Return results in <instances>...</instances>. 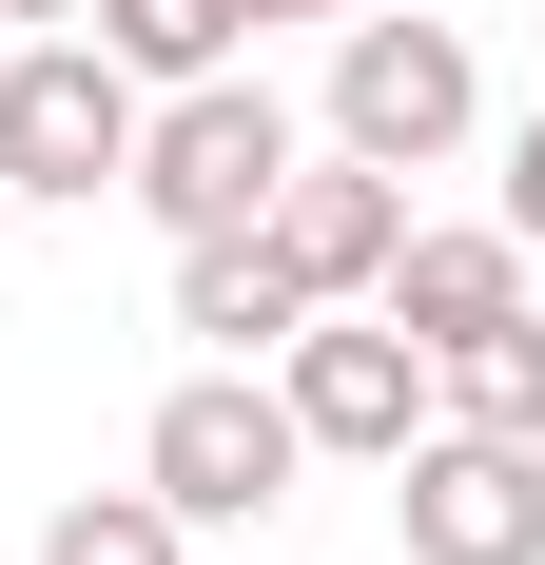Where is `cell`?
<instances>
[{"mask_svg":"<svg viewBox=\"0 0 545 565\" xmlns=\"http://www.w3.org/2000/svg\"><path fill=\"white\" fill-rule=\"evenodd\" d=\"M312 157L292 137V98H272L254 58H215V78H175V98H137V157H117V195L157 234H234V215H272V175Z\"/></svg>","mask_w":545,"mask_h":565,"instance_id":"1","label":"cell"},{"mask_svg":"<svg viewBox=\"0 0 545 565\" xmlns=\"http://www.w3.org/2000/svg\"><path fill=\"white\" fill-rule=\"evenodd\" d=\"M292 468H312V429H292V391H272L254 351L175 371L157 429H137V488H157L175 526H272V508H292Z\"/></svg>","mask_w":545,"mask_h":565,"instance_id":"2","label":"cell"},{"mask_svg":"<svg viewBox=\"0 0 545 565\" xmlns=\"http://www.w3.org/2000/svg\"><path fill=\"white\" fill-rule=\"evenodd\" d=\"M117 157H137V78H117L98 40H0V195L20 215H78V195H117Z\"/></svg>","mask_w":545,"mask_h":565,"instance_id":"3","label":"cell"},{"mask_svg":"<svg viewBox=\"0 0 545 565\" xmlns=\"http://www.w3.org/2000/svg\"><path fill=\"white\" fill-rule=\"evenodd\" d=\"M468 117H488V78H468V20H331V157H389V175H429L468 157Z\"/></svg>","mask_w":545,"mask_h":565,"instance_id":"4","label":"cell"},{"mask_svg":"<svg viewBox=\"0 0 545 565\" xmlns=\"http://www.w3.org/2000/svg\"><path fill=\"white\" fill-rule=\"evenodd\" d=\"M389 526H409V565H545V449L429 409V429L389 449Z\"/></svg>","mask_w":545,"mask_h":565,"instance_id":"5","label":"cell"},{"mask_svg":"<svg viewBox=\"0 0 545 565\" xmlns=\"http://www.w3.org/2000/svg\"><path fill=\"white\" fill-rule=\"evenodd\" d=\"M272 391H292V429L351 468H389L409 429H429V351L389 332L371 292H331V312H292V351H272Z\"/></svg>","mask_w":545,"mask_h":565,"instance_id":"6","label":"cell"},{"mask_svg":"<svg viewBox=\"0 0 545 565\" xmlns=\"http://www.w3.org/2000/svg\"><path fill=\"white\" fill-rule=\"evenodd\" d=\"M254 234H272V274L331 312V292H371V274H389V234H409V175H389V157H292Z\"/></svg>","mask_w":545,"mask_h":565,"instance_id":"7","label":"cell"},{"mask_svg":"<svg viewBox=\"0 0 545 565\" xmlns=\"http://www.w3.org/2000/svg\"><path fill=\"white\" fill-rule=\"evenodd\" d=\"M526 274H545L526 234H429V215H409L389 274H371V312H389L409 351H448V332H488V312H526Z\"/></svg>","mask_w":545,"mask_h":565,"instance_id":"8","label":"cell"},{"mask_svg":"<svg viewBox=\"0 0 545 565\" xmlns=\"http://www.w3.org/2000/svg\"><path fill=\"white\" fill-rule=\"evenodd\" d=\"M292 312H312V292L272 274L254 215H234V234H175V332H195V351H254V371H272V351H292Z\"/></svg>","mask_w":545,"mask_h":565,"instance_id":"9","label":"cell"},{"mask_svg":"<svg viewBox=\"0 0 545 565\" xmlns=\"http://www.w3.org/2000/svg\"><path fill=\"white\" fill-rule=\"evenodd\" d=\"M429 409H448V429H506V449H545V312L448 332V351H429Z\"/></svg>","mask_w":545,"mask_h":565,"instance_id":"10","label":"cell"},{"mask_svg":"<svg viewBox=\"0 0 545 565\" xmlns=\"http://www.w3.org/2000/svg\"><path fill=\"white\" fill-rule=\"evenodd\" d=\"M78 20H98V58L137 78V98H175V78H215V58L254 40L234 0H78Z\"/></svg>","mask_w":545,"mask_h":565,"instance_id":"11","label":"cell"},{"mask_svg":"<svg viewBox=\"0 0 545 565\" xmlns=\"http://www.w3.org/2000/svg\"><path fill=\"white\" fill-rule=\"evenodd\" d=\"M175 546H195V526H175L157 488H78V508L40 526V565H175Z\"/></svg>","mask_w":545,"mask_h":565,"instance_id":"12","label":"cell"},{"mask_svg":"<svg viewBox=\"0 0 545 565\" xmlns=\"http://www.w3.org/2000/svg\"><path fill=\"white\" fill-rule=\"evenodd\" d=\"M506 234H526V254H545V117H526V137H506Z\"/></svg>","mask_w":545,"mask_h":565,"instance_id":"13","label":"cell"},{"mask_svg":"<svg viewBox=\"0 0 545 565\" xmlns=\"http://www.w3.org/2000/svg\"><path fill=\"white\" fill-rule=\"evenodd\" d=\"M234 20H351V0H234Z\"/></svg>","mask_w":545,"mask_h":565,"instance_id":"14","label":"cell"},{"mask_svg":"<svg viewBox=\"0 0 545 565\" xmlns=\"http://www.w3.org/2000/svg\"><path fill=\"white\" fill-rule=\"evenodd\" d=\"M0 20H78V0H0Z\"/></svg>","mask_w":545,"mask_h":565,"instance_id":"15","label":"cell"},{"mask_svg":"<svg viewBox=\"0 0 545 565\" xmlns=\"http://www.w3.org/2000/svg\"><path fill=\"white\" fill-rule=\"evenodd\" d=\"M0 234H20V195H0Z\"/></svg>","mask_w":545,"mask_h":565,"instance_id":"16","label":"cell"}]
</instances>
